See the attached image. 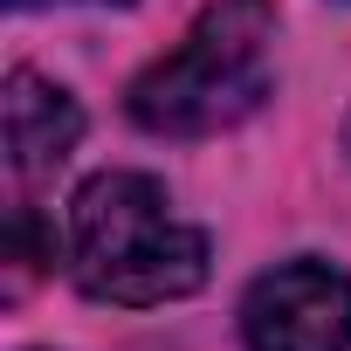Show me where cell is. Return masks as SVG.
<instances>
[{
  "label": "cell",
  "instance_id": "7a4b0ae2",
  "mask_svg": "<svg viewBox=\"0 0 351 351\" xmlns=\"http://www.w3.org/2000/svg\"><path fill=\"white\" fill-rule=\"evenodd\" d=\"M269 42H276L269 0H214V8H200V21L180 35V49H165L131 83V97H124L131 124L152 131V138L234 131L276 90Z\"/></svg>",
  "mask_w": 351,
  "mask_h": 351
},
{
  "label": "cell",
  "instance_id": "277c9868",
  "mask_svg": "<svg viewBox=\"0 0 351 351\" xmlns=\"http://www.w3.org/2000/svg\"><path fill=\"white\" fill-rule=\"evenodd\" d=\"M0 131H8V165L21 180H42V172H56L76 152L83 104L35 69H8V83H0Z\"/></svg>",
  "mask_w": 351,
  "mask_h": 351
},
{
  "label": "cell",
  "instance_id": "3957f363",
  "mask_svg": "<svg viewBox=\"0 0 351 351\" xmlns=\"http://www.w3.org/2000/svg\"><path fill=\"white\" fill-rule=\"evenodd\" d=\"M248 351H351V276L296 255L248 282L241 296Z\"/></svg>",
  "mask_w": 351,
  "mask_h": 351
},
{
  "label": "cell",
  "instance_id": "6da1fadb",
  "mask_svg": "<svg viewBox=\"0 0 351 351\" xmlns=\"http://www.w3.org/2000/svg\"><path fill=\"white\" fill-rule=\"evenodd\" d=\"M214 248L193 221L172 214L152 172H97L69 200V276L97 303L152 310L207 282Z\"/></svg>",
  "mask_w": 351,
  "mask_h": 351
},
{
  "label": "cell",
  "instance_id": "8992f818",
  "mask_svg": "<svg viewBox=\"0 0 351 351\" xmlns=\"http://www.w3.org/2000/svg\"><path fill=\"white\" fill-rule=\"evenodd\" d=\"M117 8H124V0H117Z\"/></svg>",
  "mask_w": 351,
  "mask_h": 351
},
{
  "label": "cell",
  "instance_id": "5b68a950",
  "mask_svg": "<svg viewBox=\"0 0 351 351\" xmlns=\"http://www.w3.org/2000/svg\"><path fill=\"white\" fill-rule=\"evenodd\" d=\"M8 8H42V0H8Z\"/></svg>",
  "mask_w": 351,
  "mask_h": 351
}]
</instances>
